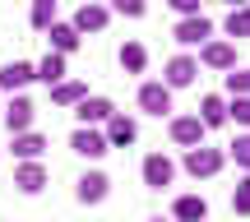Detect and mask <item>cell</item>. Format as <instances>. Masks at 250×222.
Masks as SVG:
<instances>
[{"mask_svg": "<svg viewBox=\"0 0 250 222\" xmlns=\"http://www.w3.org/2000/svg\"><path fill=\"white\" fill-rule=\"evenodd\" d=\"M227 5H232V9H246V5H250V0H227Z\"/></svg>", "mask_w": 250, "mask_h": 222, "instance_id": "obj_31", "label": "cell"}, {"mask_svg": "<svg viewBox=\"0 0 250 222\" xmlns=\"http://www.w3.org/2000/svg\"><path fill=\"white\" fill-rule=\"evenodd\" d=\"M153 222H171V218H153Z\"/></svg>", "mask_w": 250, "mask_h": 222, "instance_id": "obj_32", "label": "cell"}, {"mask_svg": "<svg viewBox=\"0 0 250 222\" xmlns=\"http://www.w3.org/2000/svg\"><path fill=\"white\" fill-rule=\"evenodd\" d=\"M223 33L227 37H250V5L246 9H232V14L223 19Z\"/></svg>", "mask_w": 250, "mask_h": 222, "instance_id": "obj_24", "label": "cell"}, {"mask_svg": "<svg viewBox=\"0 0 250 222\" xmlns=\"http://www.w3.org/2000/svg\"><path fill=\"white\" fill-rule=\"evenodd\" d=\"M70 148L79 153V158H102V153H107V134H102L98 125H79V130L70 134Z\"/></svg>", "mask_w": 250, "mask_h": 222, "instance_id": "obj_8", "label": "cell"}, {"mask_svg": "<svg viewBox=\"0 0 250 222\" xmlns=\"http://www.w3.org/2000/svg\"><path fill=\"white\" fill-rule=\"evenodd\" d=\"M171 37H176L181 46H204V42H213V19H208V14L181 19V23H176V33H171Z\"/></svg>", "mask_w": 250, "mask_h": 222, "instance_id": "obj_4", "label": "cell"}, {"mask_svg": "<svg viewBox=\"0 0 250 222\" xmlns=\"http://www.w3.org/2000/svg\"><path fill=\"white\" fill-rule=\"evenodd\" d=\"M227 158H232L241 171H250V130H246V134H236V143L227 148Z\"/></svg>", "mask_w": 250, "mask_h": 222, "instance_id": "obj_27", "label": "cell"}, {"mask_svg": "<svg viewBox=\"0 0 250 222\" xmlns=\"http://www.w3.org/2000/svg\"><path fill=\"white\" fill-rule=\"evenodd\" d=\"M33 116H37V107L23 98V93H14L9 107H5V130L9 134H28V130H33Z\"/></svg>", "mask_w": 250, "mask_h": 222, "instance_id": "obj_7", "label": "cell"}, {"mask_svg": "<svg viewBox=\"0 0 250 222\" xmlns=\"http://www.w3.org/2000/svg\"><path fill=\"white\" fill-rule=\"evenodd\" d=\"M144 65H148V51H144L139 42H125L121 46V70L125 74H144Z\"/></svg>", "mask_w": 250, "mask_h": 222, "instance_id": "obj_22", "label": "cell"}, {"mask_svg": "<svg viewBox=\"0 0 250 222\" xmlns=\"http://www.w3.org/2000/svg\"><path fill=\"white\" fill-rule=\"evenodd\" d=\"M42 153H46V134H37V130L14 134V158L19 162H42Z\"/></svg>", "mask_w": 250, "mask_h": 222, "instance_id": "obj_18", "label": "cell"}, {"mask_svg": "<svg viewBox=\"0 0 250 222\" xmlns=\"http://www.w3.org/2000/svg\"><path fill=\"white\" fill-rule=\"evenodd\" d=\"M102 134H107V148H130V143L139 139V125H134V116L116 111V116L107 121V130H102Z\"/></svg>", "mask_w": 250, "mask_h": 222, "instance_id": "obj_9", "label": "cell"}, {"mask_svg": "<svg viewBox=\"0 0 250 222\" xmlns=\"http://www.w3.org/2000/svg\"><path fill=\"white\" fill-rule=\"evenodd\" d=\"M46 42H51V51H56V56H70V51H79L83 37L74 33V23H61V19H56V23L46 28Z\"/></svg>", "mask_w": 250, "mask_h": 222, "instance_id": "obj_16", "label": "cell"}, {"mask_svg": "<svg viewBox=\"0 0 250 222\" xmlns=\"http://www.w3.org/2000/svg\"><path fill=\"white\" fill-rule=\"evenodd\" d=\"M37 79V70L28 61H9V65H0V93H19V88H28V83Z\"/></svg>", "mask_w": 250, "mask_h": 222, "instance_id": "obj_13", "label": "cell"}, {"mask_svg": "<svg viewBox=\"0 0 250 222\" xmlns=\"http://www.w3.org/2000/svg\"><path fill=\"white\" fill-rule=\"evenodd\" d=\"M223 79H227V93L232 98H250V70H227Z\"/></svg>", "mask_w": 250, "mask_h": 222, "instance_id": "obj_26", "label": "cell"}, {"mask_svg": "<svg viewBox=\"0 0 250 222\" xmlns=\"http://www.w3.org/2000/svg\"><path fill=\"white\" fill-rule=\"evenodd\" d=\"M107 195H111L107 171H83V176L74 181V199H79V204H102Z\"/></svg>", "mask_w": 250, "mask_h": 222, "instance_id": "obj_6", "label": "cell"}, {"mask_svg": "<svg viewBox=\"0 0 250 222\" xmlns=\"http://www.w3.org/2000/svg\"><path fill=\"white\" fill-rule=\"evenodd\" d=\"M232 213L250 218V171H246L241 181H236V190H232Z\"/></svg>", "mask_w": 250, "mask_h": 222, "instance_id": "obj_25", "label": "cell"}, {"mask_svg": "<svg viewBox=\"0 0 250 222\" xmlns=\"http://www.w3.org/2000/svg\"><path fill=\"white\" fill-rule=\"evenodd\" d=\"M223 162H227V153H223V148H208V143H199V148H186V171H190L195 181L218 176V171H223Z\"/></svg>", "mask_w": 250, "mask_h": 222, "instance_id": "obj_1", "label": "cell"}, {"mask_svg": "<svg viewBox=\"0 0 250 222\" xmlns=\"http://www.w3.org/2000/svg\"><path fill=\"white\" fill-rule=\"evenodd\" d=\"M227 121H236V125L250 130V98H232L227 102Z\"/></svg>", "mask_w": 250, "mask_h": 222, "instance_id": "obj_28", "label": "cell"}, {"mask_svg": "<svg viewBox=\"0 0 250 222\" xmlns=\"http://www.w3.org/2000/svg\"><path fill=\"white\" fill-rule=\"evenodd\" d=\"M83 98H88V83H79V79H65V83H56V88H51V102H56V107H79Z\"/></svg>", "mask_w": 250, "mask_h": 222, "instance_id": "obj_21", "label": "cell"}, {"mask_svg": "<svg viewBox=\"0 0 250 222\" xmlns=\"http://www.w3.org/2000/svg\"><path fill=\"white\" fill-rule=\"evenodd\" d=\"M107 9H116V14H125V19H144V9H148V5H144V0H111Z\"/></svg>", "mask_w": 250, "mask_h": 222, "instance_id": "obj_29", "label": "cell"}, {"mask_svg": "<svg viewBox=\"0 0 250 222\" xmlns=\"http://www.w3.org/2000/svg\"><path fill=\"white\" fill-rule=\"evenodd\" d=\"M171 181H176V162H171L167 153H148V158H144V185L148 190H167Z\"/></svg>", "mask_w": 250, "mask_h": 222, "instance_id": "obj_2", "label": "cell"}, {"mask_svg": "<svg viewBox=\"0 0 250 222\" xmlns=\"http://www.w3.org/2000/svg\"><path fill=\"white\" fill-rule=\"evenodd\" d=\"M56 5H61V0H33V14H28V19H33L37 33H46V28L56 23Z\"/></svg>", "mask_w": 250, "mask_h": 222, "instance_id": "obj_23", "label": "cell"}, {"mask_svg": "<svg viewBox=\"0 0 250 222\" xmlns=\"http://www.w3.org/2000/svg\"><path fill=\"white\" fill-rule=\"evenodd\" d=\"M195 61L204 65V70H223V74H227V70H236V46H232V42H218V37H213V42L199 46Z\"/></svg>", "mask_w": 250, "mask_h": 222, "instance_id": "obj_5", "label": "cell"}, {"mask_svg": "<svg viewBox=\"0 0 250 222\" xmlns=\"http://www.w3.org/2000/svg\"><path fill=\"white\" fill-rule=\"evenodd\" d=\"M195 74H199V61H195V56H171L162 83H167V88H190V83H195Z\"/></svg>", "mask_w": 250, "mask_h": 222, "instance_id": "obj_10", "label": "cell"}, {"mask_svg": "<svg viewBox=\"0 0 250 222\" xmlns=\"http://www.w3.org/2000/svg\"><path fill=\"white\" fill-rule=\"evenodd\" d=\"M139 111L167 116L171 111V88H167V83H139Z\"/></svg>", "mask_w": 250, "mask_h": 222, "instance_id": "obj_11", "label": "cell"}, {"mask_svg": "<svg viewBox=\"0 0 250 222\" xmlns=\"http://www.w3.org/2000/svg\"><path fill=\"white\" fill-rule=\"evenodd\" d=\"M37 70V79L46 83V88H56V83H65V56H56V51H46L42 61L33 65Z\"/></svg>", "mask_w": 250, "mask_h": 222, "instance_id": "obj_20", "label": "cell"}, {"mask_svg": "<svg viewBox=\"0 0 250 222\" xmlns=\"http://www.w3.org/2000/svg\"><path fill=\"white\" fill-rule=\"evenodd\" d=\"M74 116H79V125H107L116 116V107H111V98H83L74 107Z\"/></svg>", "mask_w": 250, "mask_h": 222, "instance_id": "obj_15", "label": "cell"}, {"mask_svg": "<svg viewBox=\"0 0 250 222\" xmlns=\"http://www.w3.org/2000/svg\"><path fill=\"white\" fill-rule=\"evenodd\" d=\"M199 125L204 130H218V125H227V98H218V93H208V98H199Z\"/></svg>", "mask_w": 250, "mask_h": 222, "instance_id": "obj_17", "label": "cell"}, {"mask_svg": "<svg viewBox=\"0 0 250 222\" xmlns=\"http://www.w3.org/2000/svg\"><path fill=\"white\" fill-rule=\"evenodd\" d=\"M14 190L42 195V190H46V167H42V162H19V167H14Z\"/></svg>", "mask_w": 250, "mask_h": 222, "instance_id": "obj_14", "label": "cell"}, {"mask_svg": "<svg viewBox=\"0 0 250 222\" xmlns=\"http://www.w3.org/2000/svg\"><path fill=\"white\" fill-rule=\"evenodd\" d=\"M204 125H199V116H176L171 121V143H181V148H199L204 143Z\"/></svg>", "mask_w": 250, "mask_h": 222, "instance_id": "obj_12", "label": "cell"}, {"mask_svg": "<svg viewBox=\"0 0 250 222\" xmlns=\"http://www.w3.org/2000/svg\"><path fill=\"white\" fill-rule=\"evenodd\" d=\"M204 218H208V199L199 195H181L176 208H171V222H204Z\"/></svg>", "mask_w": 250, "mask_h": 222, "instance_id": "obj_19", "label": "cell"}, {"mask_svg": "<svg viewBox=\"0 0 250 222\" xmlns=\"http://www.w3.org/2000/svg\"><path fill=\"white\" fill-rule=\"evenodd\" d=\"M167 5L176 9L181 19H195V14H199V0H167Z\"/></svg>", "mask_w": 250, "mask_h": 222, "instance_id": "obj_30", "label": "cell"}, {"mask_svg": "<svg viewBox=\"0 0 250 222\" xmlns=\"http://www.w3.org/2000/svg\"><path fill=\"white\" fill-rule=\"evenodd\" d=\"M70 23H74V33H79V37H83V33H102V28L111 23V9L102 5V0H83L79 14H74Z\"/></svg>", "mask_w": 250, "mask_h": 222, "instance_id": "obj_3", "label": "cell"}]
</instances>
